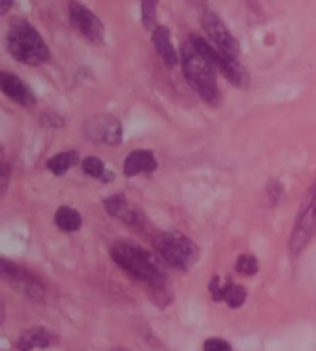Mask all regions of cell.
<instances>
[{
    "label": "cell",
    "mask_w": 316,
    "mask_h": 351,
    "mask_svg": "<svg viewBox=\"0 0 316 351\" xmlns=\"http://www.w3.org/2000/svg\"><path fill=\"white\" fill-rule=\"evenodd\" d=\"M182 71L190 86L208 105L221 102L216 70L219 51L201 36L192 34L181 49Z\"/></svg>",
    "instance_id": "1"
},
{
    "label": "cell",
    "mask_w": 316,
    "mask_h": 351,
    "mask_svg": "<svg viewBox=\"0 0 316 351\" xmlns=\"http://www.w3.org/2000/svg\"><path fill=\"white\" fill-rule=\"evenodd\" d=\"M110 256L113 262L131 278L155 288H162L166 285L167 274L159 259L137 243L131 241H117L110 248Z\"/></svg>",
    "instance_id": "2"
},
{
    "label": "cell",
    "mask_w": 316,
    "mask_h": 351,
    "mask_svg": "<svg viewBox=\"0 0 316 351\" xmlns=\"http://www.w3.org/2000/svg\"><path fill=\"white\" fill-rule=\"evenodd\" d=\"M10 54L23 65L37 66L52 59L49 48L33 25L25 19H14L6 34Z\"/></svg>",
    "instance_id": "3"
},
{
    "label": "cell",
    "mask_w": 316,
    "mask_h": 351,
    "mask_svg": "<svg viewBox=\"0 0 316 351\" xmlns=\"http://www.w3.org/2000/svg\"><path fill=\"white\" fill-rule=\"evenodd\" d=\"M153 247L163 262L182 271H187L199 259V248L190 237L170 231L155 237Z\"/></svg>",
    "instance_id": "4"
},
{
    "label": "cell",
    "mask_w": 316,
    "mask_h": 351,
    "mask_svg": "<svg viewBox=\"0 0 316 351\" xmlns=\"http://www.w3.org/2000/svg\"><path fill=\"white\" fill-rule=\"evenodd\" d=\"M68 16L71 27L78 31L84 39L94 43V45H104V25L91 10H88L87 6L71 0L68 5Z\"/></svg>",
    "instance_id": "5"
},
{
    "label": "cell",
    "mask_w": 316,
    "mask_h": 351,
    "mask_svg": "<svg viewBox=\"0 0 316 351\" xmlns=\"http://www.w3.org/2000/svg\"><path fill=\"white\" fill-rule=\"evenodd\" d=\"M84 134L87 139L104 145H117L122 142V125L115 116L99 114L93 116L84 123Z\"/></svg>",
    "instance_id": "6"
},
{
    "label": "cell",
    "mask_w": 316,
    "mask_h": 351,
    "mask_svg": "<svg viewBox=\"0 0 316 351\" xmlns=\"http://www.w3.org/2000/svg\"><path fill=\"white\" fill-rule=\"evenodd\" d=\"M0 274L5 280H8L11 285H16L25 296L33 300H42L45 288L37 280L33 274H30L27 269H23L17 263L8 262L6 259L0 261Z\"/></svg>",
    "instance_id": "7"
},
{
    "label": "cell",
    "mask_w": 316,
    "mask_h": 351,
    "mask_svg": "<svg viewBox=\"0 0 316 351\" xmlns=\"http://www.w3.org/2000/svg\"><path fill=\"white\" fill-rule=\"evenodd\" d=\"M202 27H204L207 36L210 37L213 47L216 48L218 51L238 58L239 53H241V49H239L241 47H239L235 36L230 33V29L225 27L224 22L221 21L214 12H205L204 17H202Z\"/></svg>",
    "instance_id": "8"
},
{
    "label": "cell",
    "mask_w": 316,
    "mask_h": 351,
    "mask_svg": "<svg viewBox=\"0 0 316 351\" xmlns=\"http://www.w3.org/2000/svg\"><path fill=\"white\" fill-rule=\"evenodd\" d=\"M316 234V194L302 208L290 237V252L298 254Z\"/></svg>",
    "instance_id": "9"
},
{
    "label": "cell",
    "mask_w": 316,
    "mask_h": 351,
    "mask_svg": "<svg viewBox=\"0 0 316 351\" xmlns=\"http://www.w3.org/2000/svg\"><path fill=\"white\" fill-rule=\"evenodd\" d=\"M208 291H210L213 300L225 302L230 308H239L247 299V291L242 285L235 284L233 280L223 282L218 276H214L210 284H208Z\"/></svg>",
    "instance_id": "10"
},
{
    "label": "cell",
    "mask_w": 316,
    "mask_h": 351,
    "mask_svg": "<svg viewBox=\"0 0 316 351\" xmlns=\"http://www.w3.org/2000/svg\"><path fill=\"white\" fill-rule=\"evenodd\" d=\"M0 90H2L5 96L10 97L12 102L22 106H31L36 104L33 93H31L27 84L8 71L0 73Z\"/></svg>",
    "instance_id": "11"
},
{
    "label": "cell",
    "mask_w": 316,
    "mask_h": 351,
    "mask_svg": "<svg viewBox=\"0 0 316 351\" xmlns=\"http://www.w3.org/2000/svg\"><path fill=\"white\" fill-rule=\"evenodd\" d=\"M157 168V160L155 154L147 149H135L124 162V174L126 178H135L139 174L153 173Z\"/></svg>",
    "instance_id": "12"
},
{
    "label": "cell",
    "mask_w": 316,
    "mask_h": 351,
    "mask_svg": "<svg viewBox=\"0 0 316 351\" xmlns=\"http://www.w3.org/2000/svg\"><path fill=\"white\" fill-rule=\"evenodd\" d=\"M218 70L224 74L225 79L229 80L233 86L245 88L249 86V73L245 71V68L241 65V62L238 60L235 56H229L219 51V60H218Z\"/></svg>",
    "instance_id": "13"
},
{
    "label": "cell",
    "mask_w": 316,
    "mask_h": 351,
    "mask_svg": "<svg viewBox=\"0 0 316 351\" xmlns=\"http://www.w3.org/2000/svg\"><path fill=\"white\" fill-rule=\"evenodd\" d=\"M153 43L157 54L161 56L163 64L168 68H173L178 64V54H176V49L172 43V36H170V29L163 25H157L153 29Z\"/></svg>",
    "instance_id": "14"
},
{
    "label": "cell",
    "mask_w": 316,
    "mask_h": 351,
    "mask_svg": "<svg viewBox=\"0 0 316 351\" xmlns=\"http://www.w3.org/2000/svg\"><path fill=\"white\" fill-rule=\"evenodd\" d=\"M54 342V336L45 327H33L25 331L17 339L19 351H31L34 348H48Z\"/></svg>",
    "instance_id": "15"
},
{
    "label": "cell",
    "mask_w": 316,
    "mask_h": 351,
    "mask_svg": "<svg viewBox=\"0 0 316 351\" xmlns=\"http://www.w3.org/2000/svg\"><path fill=\"white\" fill-rule=\"evenodd\" d=\"M54 222L58 228L65 231V233H74V231L80 230L82 227V216L78 210L71 208V206H59L54 215Z\"/></svg>",
    "instance_id": "16"
},
{
    "label": "cell",
    "mask_w": 316,
    "mask_h": 351,
    "mask_svg": "<svg viewBox=\"0 0 316 351\" xmlns=\"http://www.w3.org/2000/svg\"><path fill=\"white\" fill-rule=\"evenodd\" d=\"M78 162H79L78 152H63L53 156V158L47 162V168L54 176H63L68 173V170H71Z\"/></svg>",
    "instance_id": "17"
},
{
    "label": "cell",
    "mask_w": 316,
    "mask_h": 351,
    "mask_svg": "<svg viewBox=\"0 0 316 351\" xmlns=\"http://www.w3.org/2000/svg\"><path fill=\"white\" fill-rule=\"evenodd\" d=\"M82 170H84L85 174L90 176V178L102 179L105 182L113 180V178H115V176L106 171L104 162L99 158H94V156H90V158L82 160Z\"/></svg>",
    "instance_id": "18"
},
{
    "label": "cell",
    "mask_w": 316,
    "mask_h": 351,
    "mask_svg": "<svg viewBox=\"0 0 316 351\" xmlns=\"http://www.w3.org/2000/svg\"><path fill=\"white\" fill-rule=\"evenodd\" d=\"M157 3L159 0H141V16L145 29L153 31L157 27Z\"/></svg>",
    "instance_id": "19"
},
{
    "label": "cell",
    "mask_w": 316,
    "mask_h": 351,
    "mask_svg": "<svg viewBox=\"0 0 316 351\" xmlns=\"http://www.w3.org/2000/svg\"><path fill=\"white\" fill-rule=\"evenodd\" d=\"M104 206L105 211L109 213L110 216L121 219L124 216V213L128 210L130 202L126 200L124 194H115V196H110L109 199L104 200Z\"/></svg>",
    "instance_id": "20"
},
{
    "label": "cell",
    "mask_w": 316,
    "mask_h": 351,
    "mask_svg": "<svg viewBox=\"0 0 316 351\" xmlns=\"http://www.w3.org/2000/svg\"><path fill=\"white\" fill-rule=\"evenodd\" d=\"M259 269V263L255 256L241 254L236 261V271L244 276H255Z\"/></svg>",
    "instance_id": "21"
},
{
    "label": "cell",
    "mask_w": 316,
    "mask_h": 351,
    "mask_svg": "<svg viewBox=\"0 0 316 351\" xmlns=\"http://www.w3.org/2000/svg\"><path fill=\"white\" fill-rule=\"evenodd\" d=\"M204 351H233L232 346L221 337H208L204 342Z\"/></svg>",
    "instance_id": "22"
},
{
    "label": "cell",
    "mask_w": 316,
    "mask_h": 351,
    "mask_svg": "<svg viewBox=\"0 0 316 351\" xmlns=\"http://www.w3.org/2000/svg\"><path fill=\"white\" fill-rule=\"evenodd\" d=\"M8 178H10V168L3 162L2 164V191L6 190V185H8Z\"/></svg>",
    "instance_id": "23"
},
{
    "label": "cell",
    "mask_w": 316,
    "mask_h": 351,
    "mask_svg": "<svg viewBox=\"0 0 316 351\" xmlns=\"http://www.w3.org/2000/svg\"><path fill=\"white\" fill-rule=\"evenodd\" d=\"M14 3V0H0V14H6Z\"/></svg>",
    "instance_id": "24"
},
{
    "label": "cell",
    "mask_w": 316,
    "mask_h": 351,
    "mask_svg": "<svg viewBox=\"0 0 316 351\" xmlns=\"http://www.w3.org/2000/svg\"><path fill=\"white\" fill-rule=\"evenodd\" d=\"M110 351H126V350H122V348H113V350H110Z\"/></svg>",
    "instance_id": "25"
}]
</instances>
